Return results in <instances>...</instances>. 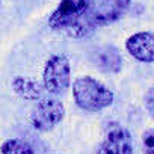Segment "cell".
Instances as JSON below:
<instances>
[{"label": "cell", "mask_w": 154, "mask_h": 154, "mask_svg": "<svg viewBox=\"0 0 154 154\" xmlns=\"http://www.w3.org/2000/svg\"><path fill=\"white\" fill-rule=\"evenodd\" d=\"M12 89L24 100H29V101H38V100H42V95L45 91L44 85L29 79V77H23V75H17L14 77L12 80Z\"/></svg>", "instance_id": "9c48e42d"}, {"label": "cell", "mask_w": 154, "mask_h": 154, "mask_svg": "<svg viewBox=\"0 0 154 154\" xmlns=\"http://www.w3.org/2000/svg\"><path fill=\"white\" fill-rule=\"evenodd\" d=\"M131 6V0H95L92 9L68 30L74 38H86L97 29L109 26L122 18Z\"/></svg>", "instance_id": "6da1fadb"}, {"label": "cell", "mask_w": 154, "mask_h": 154, "mask_svg": "<svg viewBox=\"0 0 154 154\" xmlns=\"http://www.w3.org/2000/svg\"><path fill=\"white\" fill-rule=\"evenodd\" d=\"M71 68L65 54H53L47 59L42 69V85L50 94H60L69 88Z\"/></svg>", "instance_id": "277c9868"}, {"label": "cell", "mask_w": 154, "mask_h": 154, "mask_svg": "<svg viewBox=\"0 0 154 154\" xmlns=\"http://www.w3.org/2000/svg\"><path fill=\"white\" fill-rule=\"evenodd\" d=\"M95 0H60L47 23L53 30H69L94 6Z\"/></svg>", "instance_id": "3957f363"}, {"label": "cell", "mask_w": 154, "mask_h": 154, "mask_svg": "<svg viewBox=\"0 0 154 154\" xmlns=\"http://www.w3.org/2000/svg\"><path fill=\"white\" fill-rule=\"evenodd\" d=\"M75 104L88 112H98L113 103V92L91 75H82L72 83Z\"/></svg>", "instance_id": "7a4b0ae2"}, {"label": "cell", "mask_w": 154, "mask_h": 154, "mask_svg": "<svg viewBox=\"0 0 154 154\" xmlns=\"http://www.w3.org/2000/svg\"><path fill=\"white\" fill-rule=\"evenodd\" d=\"M125 48L139 62H154V35L149 32H137L128 36L125 41Z\"/></svg>", "instance_id": "8992f818"}, {"label": "cell", "mask_w": 154, "mask_h": 154, "mask_svg": "<svg viewBox=\"0 0 154 154\" xmlns=\"http://www.w3.org/2000/svg\"><path fill=\"white\" fill-rule=\"evenodd\" d=\"M142 145L145 154H154V130H148L142 136Z\"/></svg>", "instance_id": "8fae6325"}, {"label": "cell", "mask_w": 154, "mask_h": 154, "mask_svg": "<svg viewBox=\"0 0 154 154\" xmlns=\"http://www.w3.org/2000/svg\"><path fill=\"white\" fill-rule=\"evenodd\" d=\"M98 154H133L130 133L122 127H113L100 145Z\"/></svg>", "instance_id": "52a82bcc"}, {"label": "cell", "mask_w": 154, "mask_h": 154, "mask_svg": "<svg viewBox=\"0 0 154 154\" xmlns=\"http://www.w3.org/2000/svg\"><path fill=\"white\" fill-rule=\"evenodd\" d=\"M94 62L104 72H118L121 71V66H122L121 53L113 45L100 47L94 53Z\"/></svg>", "instance_id": "ba28073f"}, {"label": "cell", "mask_w": 154, "mask_h": 154, "mask_svg": "<svg viewBox=\"0 0 154 154\" xmlns=\"http://www.w3.org/2000/svg\"><path fill=\"white\" fill-rule=\"evenodd\" d=\"M65 113L63 104L56 98H42L32 113V125L39 131H48L56 127Z\"/></svg>", "instance_id": "5b68a950"}, {"label": "cell", "mask_w": 154, "mask_h": 154, "mask_svg": "<svg viewBox=\"0 0 154 154\" xmlns=\"http://www.w3.org/2000/svg\"><path fill=\"white\" fill-rule=\"evenodd\" d=\"M2 154H33V148L20 139H9L2 146Z\"/></svg>", "instance_id": "30bf717a"}, {"label": "cell", "mask_w": 154, "mask_h": 154, "mask_svg": "<svg viewBox=\"0 0 154 154\" xmlns=\"http://www.w3.org/2000/svg\"><path fill=\"white\" fill-rule=\"evenodd\" d=\"M145 104H146V109L154 113V86H151L145 95Z\"/></svg>", "instance_id": "7c38bea8"}]
</instances>
